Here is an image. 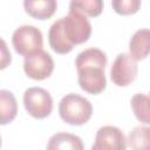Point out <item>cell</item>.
<instances>
[{
	"mask_svg": "<svg viewBox=\"0 0 150 150\" xmlns=\"http://www.w3.org/2000/svg\"><path fill=\"white\" fill-rule=\"evenodd\" d=\"M23 70L26 75L33 80H45L52 75L54 70V61L49 53L40 50L25 57Z\"/></svg>",
	"mask_w": 150,
	"mask_h": 150,
	"instance_id": "cell-7",
	"label": "cell"
},
{
	"mask_svg": "<svg viewBox=\"0 0 150 150\" xmlns=\"http://www.w3.org/2000/svg\"><path fill=\"white\" fill-rule=\"evenodd\" d=\"M18 114V102L14 94L7 89H0V125L14 121Z\"/></svg>",
	"mask_w": 150,
	"mask_h": 150,
	"instance_id": "cell-12",
	"label": "cell"
},
{
	"mask_svg": "<svg viewBox=\"0 0 150 150\" xmlns=\"http://www.w3.org/2000/svg\"><path fill=\"white\" fill-rule=\"evenodd\" d=\"M23 7L32 18L47 20L55 13L57 2L55 0H26L23 1Z\"/></svg>",
	"mask_w": 150,
	"mask_h": 150,
	"instance_id": "cell-11",
	"label": "cell"
},
{
	"mask_svg": "<svg viewBox=\"0 0 150 150\" xmlns=\"http://www.w3.org/2000/svg\"><path fill=\"white\" fill-rule=\"evenodd\" d=\"M69 9H74L83 14L84 16L95 18L101 14L103 9V2L101 0H82V1H71Z\"/></svg>",
	"mask_w": 150,
	"mask_h": 150,
	"instance_id": "cell-15",
	"label": "cell"
},
{
	"mask_svg": "<svg viewBox=\"0 0 150 150\" xmlns=\"http://www.w3.org/2000/svg\"><path fill=\"white\" fill-rule=\"evenodd\" d=\"M129 146L132 150H150V129L148 127H135L128 136Z\"/></svg>",
	"mask_w": 150,
	"mask_h": 150,
	"instance_id": "cell-13",
	"label": "cell"
},
{
	"mask_svg": "<svg viewBox=\"0 0 150 150\" xmlns=\"http://www.w3.org/2000/svg\"><path fill=\"white\" fill-rule=\"evenodd\" d=\"M112 8L121 15H129L136 13L141 7L139 0H114L111 2Z\"/></svg>",
	"mask_w": 150,
	"mask_h": 150,
	"instance_id": "cell-16",
	"label": "cell"
},
{
	"mask_svg": "<svg viewBox=\"0 0 150 150\" xmlns=\"http://www.w3.org/2000/svg\"><path fill=\"white\" fill-rule=\"evenodd\" d=\"M90 150H127V138L120 128L104 125L97 130Z\"/></svg>",
	"mask_w": 150,
	"mask_h": 150,
	"instance_id": "cell-8",
	"label": "cell"
},
{
	"mask_svg": "<svg viewBox=\"0 0 150 150\" xmlns=\"http://www.w3.org/2000/svg\"><path fill=\"white\" fill-rule=\"evenodd\" d=\"M131 108L136 118L143 124L150 123V112H149V96L142 93L135 94L131 98Z\"/></svg>",
	"mask_w": 150,
	"mask_h": 150,
	"instance_id": "cell-14",
	"label": "cell"
},
{
	"mask_svg": "<svg viewBox=\"0 0 150 150\" xmlns=\"http://www.w3.org/2000/svg\"><path fill=\"white\" fill-rule=\"evenodd\" d=\"M0 148H1V136H0Z\"/></svg>",
	"mask_w": 150,
	"mask_h": 150,
	"instance_id": "cell-18",
	"label": "cell"
},
{
	"mask_svg": "<svg viewBox=\"0 0 150 150\" xmlns=\"http://www.w3.org/2000/svg\"><path fill=\"white\" fill-rule=\"evenodd\" d=\"M12 45L18 54L27 57L42 50V33L39 28L32 25H22L14 30L12 35Z\"/></svg>",
	"mask_w": 150,
	"mask_h": 150,
	"instance_id": "cell-4",
	"label": "cell"
},
{
	"mask_svg": "<svg viewBox=\"0 0 150 150\" xmlns=\"http://www.w3.org/2000/svg\"><path fill=\"white\" fill-rule=\"evenodd\" d=\"M91 35V25L87 16L77 11L69 9L67 16L56 20L49 28L48 41L57 54L69 53L75 45L87 42Z\"/></svg>",
	"mask_w": 150,
	"mask_h": 150,
	"instance_id": "cell-1",
	"label": "cell"
},
{
	"mask_svg": "<svg viewBox=\"0 0 150 150\" xmlns=\"http://www.w3.org/2000/svg\"><path fill=\"white\" fill-rule=\"evenodd\" d=\"M46 150H84L82 139L69 132H56L47 143Z\"/></svg>",
	"mask_w": 150,
	"mask_h": 150,
	"instance_id": "cell-10",
	"label": "cell"
},
{
	"mask_svg": "<svg viewBox=\"0 0 150 150\" xmlns=\"http://www.w3.org/2000/svg\"><path fill=\"white\" fill-rule=\"evenodd\" d=\"M137 63L127 53H121L116 56L110 69V79L118 87L129 86L137 76Z\"/></svg>",
	"mask_w": 150,
	"mask_h": 150,
	"instance_id": "cell-6",
	"label": "cell"
},
{
	"mask_svg": "<svg viewBox=\"0 0 150 150\" xmlns=\"http://www.w3.org/2000/svg\"><path fill=\"white\" fill-rule=\"evenodd\" d=\"M23 105L32 117L42 120L50 115L53 110V98L46 89L30 87L23 93Z\"/></svg>",
	"mask_w": 150,
	"mask_h": 150,
	"instance_id": "cell-5",
	"label": "cell"
},
{
	"mask_svg": "<svg viewBox=\"0 0 150 150\" xmlns=\"http://www.w3.org/2000/svg\"><path fill=\"white\" fill-rule=\"evenodd\" d=\"M59 114L63 122L70 125H82L90 120L93 105L86 97L70 93L61 98Z\"/></svg>",
	"mask_w": 150,
	"mask_h": 150,
	"instance_id": "cell-3",
	"label": "cell"
},
{
	"mask_svg": "<svg viewBox=\"0 0 150 150\" xmlns=\"http://www.w3.org/2000/svg\"><path fill=\"white\" fill-rule=\"evenodd\" d=\"M12 62V55L7 47L6 41L0 38V70L6 69Z\"/></svg>",
	"mask_w": 150,
	"mask_h": 150,
	"instance_id": "cell-17",
	"label": "cell"
},
{
	"mask_svg": "<svg viewBox=\"0 0 150 150\" xmlns=\"http://www.w3.org/2000/svg\"><path fill=\"white\" fill-rule=\"evenodd\" d=\"M150 49V32L148 28H142L135 32L129 41L130 56L135 61L144 60Z\"/></svg>",
	"mask_w": 150,
	"mask_h": 150,
	"instance_id": "cell-9",
	"label": "cell"
},
{
	"mask_svg": "<svg viewBox=\"0 0 150 150\" xmlns=\"http://www.w3.org/2000/svg\"><path fill=\"white\" fill-rule=\"evenodd\" d=\"M108 59L104 52L98 48L82 50L75 60L77 81L82 90L91 95L101 94L107 87L104 68Z\"/></svg>",
	"mask_w": 150,
	"mask_h": 150,
	"instance_id": "cell-2",
	"label": "cell"
}]
</instances>
